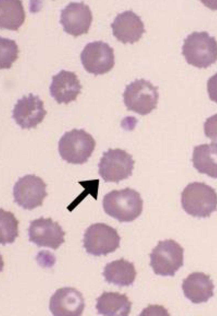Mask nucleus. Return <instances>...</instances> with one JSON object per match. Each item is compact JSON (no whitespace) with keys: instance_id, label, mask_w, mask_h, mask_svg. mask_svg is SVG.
I'll return each mask as SVG.
<instances>
[{"instance_id":"1","label":"nucleus","mask_w":217,"mask_h":316,"mask_svg":"<svg viewBox=\"0 0 217 316\" xmlns=\"http://www.w3.org/2000/svg\"><path fill=\"white\" fill-rule=\"evenodd\" d=\"M143 205L139 193L129 187L112 190L103 200L106 213L121 222H131L138 218L142 213Z\"/></svg>"},{"instance_id":"2","label":"nucleus","mask_w":217,"mask_h":316,"mask_svg":"<svg viewBox=\"0 0 217 316\" xmlns=\"http://www.w3.org/2000/svg\"><path fill=\"white\" fill-rule=\"evenodd\" d=\"M217 193L215 189L203 182H193L188 184L181 193L182 208L194 217H209L216 210Z\"/></svg>"},{"instance_id":"3","label":"nucleus","mask_w":217,"mask_h":316,"mask_svg":"<svg viewBox=\"0 0 217 316\" xmlns=\"http://www.w3.org/2000/svg\"><path fill=\"white\" fill-rule=\"evenodd\" d=\"M217 48L215 37L207 31H194L184 39L182 54L189 64L206 69L216 62Z\"/></svg>"},{"instance_id":"4","label":"nucleus","mask_w":217,"mask_h":316,"mask_svg":"<svg viewBox=\"0 0 217 316\" xmlns=\"http://www.w3.org/2000/svg\"><path fill=\"white\" fill-rule=\"evenodd\" d=\"M96 145L92 135L83 129H73L66 132L58 142L62 159L68 163L82 164L91 156Z\"/></svg>"},{"instance_id":"5","label":"nucleus","mask_w":217,"mask_h":316,"mask_svg":"<svg viewBox=\"0 0 217 316\" xmlns=\"http://www.w3.org/2000/svg\"><path fill=\"white\" fill-rule=\"evenodd\" d=\"M158 88L143 78L136 79L127 85L122 96L127 110L141 115L150 113L157 108Z\"/></svg>"},{"instance_id":"6","label":"nucleus","mask_w":217,"mask_h":316,"mask_svg":"<svg viewBox=\"0 0 217 316\" xmlns=\"http://www.w3.org/2000/svg\"><path fill=\"white\" fill-rule=\"evenodd\" d=\"M184 252L183 248L174 239L159 241L149 255V265L156 274L174 276L184 265Z\"/></svg>"},{"instance_id":"7","label":"nucleus","mask_w":217,"mask_h":316,"mask_svg":"<svg viewBox=\"0 0 217 316\" xmlns=\"http://www.w3.org/2000/svg\"><path fill=\"white\" fill-rule=\"evenodd\" d=\"M132 155L119 148L103 153L98 164V173L105 182L117 183L132 176L135 161Z\"/></svg>"},{"instance_id":"8","label":"nucleus","mask_w":217,"mask_h":316,"mask_svg":"<svg viewBox=\"0 0 217 316\" xmlns=\"http://www.w3.org/2000/svg\"><path fill=\"white\" fill-rule=\"evenodd\" d=\"M120 240L116 229L105 223H97L91 225L86 230L83 247L88 254L95 256H106L120 247Z\"/></svg>"},{"instance_id":"9","label":"nucleus","mask_w":217,"mask_h":316,"mask_svg":"<svg viewBox=\"0 0 217 316\" xmlns=\"http://www.w3.org/2000/svg\"><path fill=\"white\" fill-rule=\"evenodd\" d=\"M47 186L41 178L34 174L20 177L13 187L14 202L24 209L28 210L41 206L47 195Z\"/></svg>"},{"instance_id":"10","label":"nucleus","mask_w":217,"mask_h":316,"mask_svg":"<svg viewBox=\"0 0 217 316\" xmlns=\"http://www.w3.org/2000/svg\"><path fill=\"white\" fill-rule=\"evenodd\" d=\"M84 69L95 76L102 75L110 71L115 64L113 49L102 41L88 43L80 54Z\"/></svg>"},{"instance_id":"11","label":"nucleus","mask_w":217,"mask_h":316,"mask_svg":"<svg viewBox=\"0 0 217 316\" xmlns=\"http://www.w3.org/2000/svg\"><path fill=\"white\" fill-rule=\"evenodd\" d=\"M28 235L29 241L39 247L56 250L65 242V232L58 222L50 218L41 217L30 221Z\"/></svg>"},{"instance_id":"12","label":"nucleus","mask_w":217,"mask_h":316,"mask_svg":"<svg viewBox=\"0 0 217 316\" xmlns=\"http://www.w3.org/2000/svg\"><path fill=\"white\" fill-rule=\"evenodd\" d=\"M47 113L39 96L30 93L17 100L12 110V118L22 129H30L36 128Z\"/></svg>"},{"instance_id":"13","label":"nucleus","mask_w":217,"mask_h":316,"mask_svg":"<svg viewBox=\"0 0 217 316\" xmlns=\"http://www.w3.org/2000/svg\"><path fill=\"white\" fill-rule=\"evenodd\" d=\"M92 19L88 5L83 2H70L61 10L59 23L64 31L76 37L88 32Z\"/></svg>"},{"instance_id":"14","label":"nucleus","mask_w":217,"mask_h":316,"mask_svg":"<svg viewBox=\"0 0 217 316\" xmlns=\"http://www.w3.org/2000/svg\"><path fill=\"white\" fill-rule=\"evenodd\" d=\"M84 307L82 293L75 288L66 287L57 289L51 296L49 308L54 316H79Z\"/></svg>"},{"instance_id":"15","label":"nucleus","mask_w":217,"mask_h":316,"mask_svg":"<svg viewBox=\"0 0 217 316\" xmlns=\"http://www.w3.org/2000/svg\"><path fill=\"white\" fill-rule=\"evenodd\" d=\"M110 26L113 35L124 44L138 41L146 31L141 17L132 10L117 14Z\"/></svg>"},{"instance_id":"16","label":"nucleus","mask_w":217,"mask_h":316,"mask_svg":"<svg viewBox=\"0 0 217 316\" xmlns=\"http://www.w3.org/2000/svg\"><path fill=\"white\" fill-rule=\"evenodd\" d=\"M49 87L51 95L59 104L76 101L82 86L75 73L61 70L53 75Z\"/></svg>"},{"instance_id":"17","label":"nucleus","mask_w":217,"mask_h":316,"mask_svg":"<svg viewBox=\"0 0 217 316\" xmlns=\"http://www.w3.org/2000/svg\"><path fill=\"white\" fill-rule=\"evenodd\" d=\"M182 288L185 296L194 304L207 302L214 296L213 281L203 272L189 274L183 279Z\"/></svg>"},{"instance_id":"18","label":"nucleus","mask_w":217,"mask_h":316,"mask_svg":"<svg viewBox=\"0 0 217 316\" xmlns=\"http://www.w3.org/2000/svg\"><path fill=\"white\" fill-rule=\"evenodd\" d=\"M96 308L99 314L104 316H128L132 303L125 294L104 292L96 299Z\"/></svg>"},{"instance_id":"19","label":"nucleus","mask_w":217,"mask_h":316,"mask_svg":"<svg viewBox=\"0 0 217 316\" xmlns=\"http://www.w3.org/2000/svg\"><path fill=\"white\" fill-rule=\"evenodd\" d=\"M102 274L108 283L128 286L133 283L137 272L133 263L122 258L107 263Z\"/></svg>"},{"instance_id":"20","label":"nucleus","mask_w":217,"mask_h":316,"mask_svg":"<svg viewBox=\"0 0 217 316\" xmlns=\"http://www.w3.org/2000/svg\"><path fill=\"white\" fill-rule=\"evenodd\" d=\"M217 149L216 142H213L194 148L191 160L193 167L199 173L217 178Z\"/></svg>"},{"instance_id":"21","label":"nucleus","mask_w":217,"mask_h":316,"mask_svg":"<svg viewBox=\"0 0 217 316\" xmlns=\"http://www.w3.org/2000/svg\"><path fill=\"white\" fill-rule=\"evenodd\" d=\"M26 14L22 1L0 0V28L17 31L24 22Z\"/></svg>"},{"instance_id":"22","label":"nucleus","mask_w":217,"mask_h":316,"mask_svg":"<svg viewBox=\"0 0 217 316\" xmlns=\"http://www.w3.org/2000/svg\"><path fill=\"white\" fill-rule=\"evenodd\" d=\"M19 221L13 213L0 209V243L4 246L13 243L18 236Z\"/></svg>"},{"instance_id":"23","label":"nucleus","mask_w":217,"mask_h":316,"mask_svg":"<svg viewBox=\"0 0 217 316\" xmlns=\"http://www.w3.org/2000/svg\"><path fill=\"white\" fill-rule=\"evenodd\" d=\"M0 69H9L18 57V47L15 41L0 37Z\"/></svg>"},{"instance_id":"24","label":"nucleus","mask_w":217,"mask_h":316,"mask_svg":"<svg viewBox=\"0 0 217 316\" xmlns=\"http://www.w3.org/2000/svg\"><path fill=\"white\" fill-rule=\"evenodd\" d=\"M170 315L167 310L162 306L149 305L144 309L140 315Z\"/></svg>"}]
</instances>
